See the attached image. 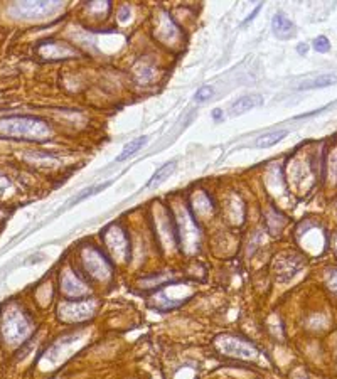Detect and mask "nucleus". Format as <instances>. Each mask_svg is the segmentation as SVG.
I'll use <instances>...</instances> for the list:
<instances>
[{
    "instance_id": "nucleus-1",
    "label": "nucleus",
    "mask_w": 337,
    "mask_h": 379,
    "mask_svg": "<svg viewBox=\"0 0 337 379\" xmlns=\"http://www.w3.org/2000/svg\"><path fill=\"white\" fill-rule=\"evenodd\" d=\"M0 135L41 142L51 135V128L41 118L27 117V115H14V117H5L0 120Z\"/></svg>"
},
{
    "instance_id": "nucleus-16",
    "label": "nucleus",
    "mask_w": 337,
    "mask_h": 379,
    "mask_svg": "<svg viewBox=\"0 0 337 379\" xmlns=\"http://www.w3.org/2000/svg\"><path fill=\"white\" fill-rule=\"evenodd\" d=\"M312 47L315 49L317 52H329L330 51V42L326 35H317V38L312 41Z\"/></svg>"
},
{
    "instance_id": "nucleus-12",
    "label": "nucleus",
    "mask_w": 337,
    "mask_h": 379,
    "mask_svg": "<svg viewBox=\"0 0 337 379\" xmlns=\"http://www.w3.org/2000/svg\"><path fill=\"white\" fill-rule=\"evenodd\" d=\"M147 142H149V137H138V138L132 140V142H128V143L123 147V150L120 152V155L116 157V162L127 160L128 157L135 155L140 149H142L144 145H147Z\"/></svg>"
},
{
    "instance_id": "nucleus-15",
    "label": "nucleus",
    "mask_w": 337,
    "mask_h": 379,
    "mask_svg": "<svg viewBox=\"0 0 337 379\" xmlns=\"http://www.w3.org/2000/svg\"><path fill=\"white\" fill-rule=\"evenodd\" d=\"M108 186H112V181H108V182H103L101 186H95V187L88 189V191H84V192H81V194H79V195H76V197L73 199L71 203H69V206H75V204H78V203H81V201H84V199L91 197V195L98 194V192H100V191H103V189H107Z\"/></svg>"
},
{
    "instance_id": "nucleus-9",
    "label": "nucleus",
    "mask_w": 337,
    "mask_h": 379,
    "mask_svg": "<svg viewBox=\"0 0 337 379\" xmlns=\"http://www.w3.org/2000/svg\"><path fill=\"white\" fill-rule=\"evenodd\" d=\"M263 103H265V100H263V96H260V95L241 96L231 105V115H235V117L236 115H243V113H246L256 106H263Z\"/></svg>"
},
{
    "instance_id": "nucleus-14",
    "label": "nucleus",
    "mask_w": 337,
    "mask_h": 379,
    "mask_svg": "<svg viewBox=\"0 0 337 379\" xmlns=\"http://www.w3.org/2000/svg\"><path fill=\"white\" fill-rule=\"evenodd\" d=\"M337 83V75L330 73V75H321L315 79H312L309 83L300 84V89H315V88H327L330 84Z\"/></svg>"
},
{
    "instance_id": "nucleus-18",
    "label": "nucleus",
    "mask_w": 337,
    "mask_h": 379,
    "mask_svg": "<svg viewBox=\"0 0 337 379\" xmlns=\"http://www.w3.org/2000/svg\"><path fill=\"white\" fill-rule=\"evenodd\" d=\"M327 283H329V286L334 292H337V268H334V270H329V273H327Z\"/></svg>"
},
{
    "instance_id": "nucleus-11",
    "label": "nucleus",
    "mask_w": 337,
    "mask_h": 379,
    "mask_svg": "<svg viewBox=\"0 0 337 379\" xmlns=\"http://www.w3.org/2000/svg\"><path fill=\"white\" fill-rule=\"evenodd\" d=\"M175 167H177V164H175L174 160H172V162L164 164V166H162L161 169H157V170H155V174L150 177V181L147 182V187H157V186H161L162 182H165L170 175L174 174Z\"/></svg>"
},
{
    "instance_id": "nucleus-17",
    "label": "nucleus",
    "mask_w": 337,
    "mask_h": 379,
    "mask_svg": "<svg viewBox=\"0 0 337 379\" xmlns=\"http://www.w3.org/2000/svg\"><path fill=\"white\" fill-rule=\"evenodd\" d=\"M212 93H214V89L211 86H202V88H199L198 91H196L194 101L196 103H204V101H207L212 96Z\"/></svg>"
},
{
    "instance_id": "nucleus-22",
    "label": "nucleus",
    "mask_w": 337,
    "mask_h": 379,
    "mask_svg": "<svg viewBox=\"0 0 337 379\" xmlns=\"http://www.w3.org/2000/svg\"><path fill=\"white\" fill-rule=\"evenodd\" d=\"M260 9H261V5H258V7H256V9H255V12H253V14H251V15L248 17V19H246V21H244V24H248L250 21H253V19H255V15H256V14H258V12H260Z\"/></svg>"
},
{
    "instance_id": "nucleus-5",
    "label": "nucleus",
    "mask_w": 337,
    "mask_h": 379,
    "mask_svg": "<svg viewBox=\"0 0 337 379\" xmlns=\"http://www.w3.org/2000/svg\"><path fill=\"white\" fill-rule=\"evenodd\" d=\"M304 266V260L300 255L290 253L285 256H280L275 263V273H277V278L280 282H289L295 275L302 270Z\"/></svg>"
},
{
    "instance_id": "nucleus-20",
    "label": "nucleus",
    "mask_w": 337,
    "mask_h": 379,
    "mask_svg": "<svg viewBox=\"0 0 337 379\" xmlns=\"http://www.w3.org/2000/svg\"><path fill=\"white\" fill-rule=\"evenodd\" d=\"M128 14H130V10H128L127 5H123V7H121V10H120V17H118V19H120L121 22H125V21L128 19Z\"/></svg>"
},
{
    "instance_id": "nucleus-13",
    "label": "nucleus",
    "mask_w": 337,
    "mask_h": 379,
    "mask_svg": "<svg viewBox=\"0 0 337 379\" xmlns=\"http://www.w3.org/2000/svg\"><path fill=\"white\" fill-rule=\"evenodd\" d=\"M287 130H278V132H272V133H267V135H261L256 138L255 145L258 147V149H268V147H273L280 143L281 140L287 137Z\"/></svg>"
},
{
    "instance_id": "nucleus-3",
    "label": "nucleus",
    "mask_w": 337,
    "mask_h": 379,
    "mask_svg": "<svg viewBox=\"0 0 337 379\" xmlns=\"http://www.w3.org/2000/svg\"><path fill=\"white\" fill-rule=\"evenodd\" d=\"M59 7L61 4L58 2H22L12 5L10 12L22 19H41V17L54 14Z\"/></svg>"
},
{
    "instance_id": "nucleus-4",
    "label": "nucleus",
    "mask_w": 337,
    "mask_h": 379,
    "mask_svg": "<svg viewBox=\"0 0 337 379\" xmlns=\"http://www.w3.org/2000/svg\"><path fill=\"white\" fill-rule=\"evenodd\" d=\"M95 305L88 300H75L67 302L63 307H59V317H63L66 322H79L93 315Z\"/></svg>"
},
{
    "instance_id": "nucleus-10",
    "label": "nucleus",
    "mask_w": 337,
    "mask_h": 379,
    "mask_svg": "<svg viewBox=\"0 0 337 379\" xmlns=\"http://www.w3.org/2000/svg\"><path fill=\"white\" fill-rule=\"evenodd\" d=\"M63 290H64L66 295L75 297V300H79L83 295H86V293H88L84 283L79 282V278L76 277V275H71V273H64V277H63Z\"/></svg>"
},
{
    "instance_id": "nucleus-21",
    "label": "nucleus",
    "mask_w": 337,
    "mask_h": 379,
    "mask_svg": "<svg viewBox=\"0 0 337 379\" xmlns=\"http://www.w3.org/2000/svg\"><path fill=\"white\" fill-rule=\"evenodd\" d=\"M212 118L214 120H221L223 118V110H219V108H216V110H212Z\"/></svg>"
},
{
    "instance_id": "nucleus-23",
    "label": "nucleus",
    "mask_w": 337,
    "mask_h": 379,
    "mask_svg": "<svg viewBox=\"0 0 337 379\" xmlns=\"http://www.w3.org/2000/svg\"><path fill=\"white\" fill-rule=\"evenodd\" d=\"M335 248H337V240H335Z\"/></svg>"
},
{
    "instance_id": "nucleus-2",
    "label": "nucleus",
    "mask_w": 337,
    "mask_h": 379,
    "mask_svg": "<svg viewBox=\"0 0 337 379\" xmlns=\"http://www.w3.org/2000/svg\"><path fill=\"white\" fill-rule=\"evenodd\" d=\"M216 347L226 356L238 357V359H250L255 357L258 351L253 344L241 337H231V335H223L216 339Z\"/></svg>"
},
{
    "instance_id": "nucleus-19",
    "label": "nucleus",
    "mask_w": 337,
    "mask_h": 379,
    "mask_svg": "<svg viewBox=\"0 0 337 379\" xmlns=\"http://www.w3.org/2000/svg\"><path fill=\"white\" fill-rule=\"evenodd\" d=\"M297 52L300 54V56H305V54L309 52V44H305V42H300V44L297 46Z\"/></svg>"
},
{
    "instance_id": "nucleus-8",
    "label": "nucleus",
    "mask_w": 337,
    "mask_h": 379,
    "mask_svg": "<svg viewBox=\"0 0 337 379\" xmlns=\"http://www.w3.org/2000/svg\"><path fill=\"white\" fill-rule=\"evenodd\" d=\"M272 29H273V35L280 41H289L292 38H295V34H297L295 24H293L283 12H278V14L272 19Z\"/></svg>"
},
{
    "instance_id": "nucleus-7",
    "label": "nucleus",
    "mask_w": 337,
    "mask_h": 379,
    "mask_svg": "<svg viewBox=\"0 0 337 379\" xmlns=\"http://www.w3.org/2000/svg\"><path fill=\"white\" fill-rule=\"evenodd\" d=\"M105 243L110 251H112V255L116 256V260H121V261L128 260V256H130L128 255V240L123 233V229L115 228V226L112 229H107Z\"/></svg>"
},
{
    "instance_id": "nucleus-6",
    "label": "nucleus",
    "mask_w": 337,
    "mask_h": 379,
    "mask_svg": "<svg viewBox=\"0 0 337 379\" xmlns=\"http://www.w3.org/2000/svg\"><path fill=\"white\" fill-rule=\"evenodd\" d=\"M84 261V268L88 270L91 277H95L96 280H107L110 275H112V268H110L108 261L103 258L98 249L90 248L83 256Z\"/></svg>"
}]
</instances>
